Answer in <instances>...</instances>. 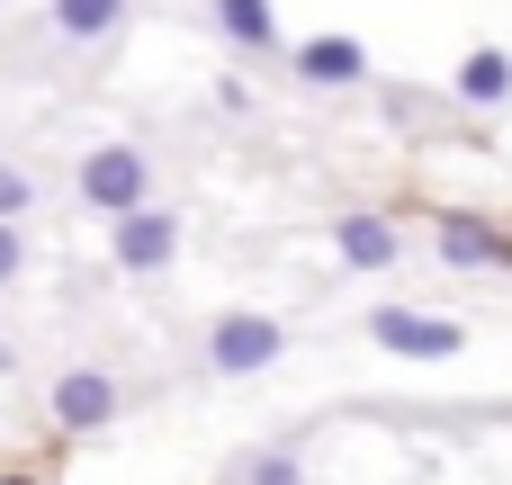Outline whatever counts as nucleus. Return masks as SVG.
Instances as JSON below:
<instances>
[{"label": "nucleus", "mask_w": 512, "mask_h": 485, "mask_svg": "<svg viewBox=\"0 0 512 485\" xmlns=\"http://www.w3.org/2000/svg\"><path fill=\"white\" fill-rule=\"evenodd\" d=\"M0 485H36V477H0Z\"/></svg>", "instance_id": "dca6fc26"}, {"label": "nucleus", "mask_w": 512, "mask_h": 485, "mask_svg": "<svg viewBox=\"0 0 512 485\" xmlns=\"http://www.w3.org/2000/svg\"><path fill=\"white\" fill-rule=\"evenodd\" d=\"M216 18H225V36H234V45H279L270 0H216Z\"/></svg>", "instance_id": "9b49d317"}, {"label": "nucleus", "mask_w": 512, "mask_h": 485, "mask_svg": "<svg viewBox=\"0 0 512 485\" xmlns=\"http://www.w3.org/2000/svg\"><path fill=\"white\" fill-rule=\"evenodd\" d=\"M243 485H297V459H288V450H261V459L243 468Z\"/></svg>", "instance_id": "f8f14e48"}, {"label": "nucleus", "mask_w": 512, "mask_h": 485, "mask_svg": "<svg viewBox=\"0 0 512 485\" xmlns=\"http://www.w3.org/2000/svg\"><path fill=\"white\" fill-rule=\"evenodd\" d=\"M459 99H468V108H495V99H512V54L477 45V54L459 63Z\"/></svg>", "instance_id": "1a4fd4ad"}, {"label": "nucleus", "mask_w": 512, "mask_h": 485, "mask_svg": "<svg viewBox=\"0 0 512 485\" xmlns=\"http://www.w3.org/2000/svg\"><path fill=\"white\" fill-rule=\"evenodd\" d=\"M171 252H180V216H171V207H135V216L117 225V270H126V279L171 270Z\"/></svg>", "instance_id": "20e7f679"}, {"label": "nucleus", "mask_w": 512, "mask_h": 485, "mask_svg": "<svg viewBox=\"0 0 512 485\" xmlns=\"http://www.w3.org/2000/svg\"><path fill=\"white\" fill-rule=\"evenodd\" d=\"M18 270H27V243H18V225H0V288H18Z\"/></svg>", "instance_id": "4468645a"}, {"label": "nucleus", "mask_w": 512, "mask_h": 485, "mask_svg": "<svg viewBox=\"0 0 512 485\" xmlns=\"http://www.w3.org/2000/svg\"><path fill=\"white\" fill-rule=\"evenodd\" d=\"M369 342L396 351V360H450L459 351V324L450 315H414V306H378L369 315Z\"/></svg>", "instance_id": "7ed1b4c3"}, {"label": "nucleus", "mask_w": 512, "mask_h": 485, "mask_svg": "<svg viewBox=\"0 0 512 485\" xmlns=\"http://www.w3.org/2000/svg\"><path fill=\"white\" fill-rule=\"evenodd\" d=\"M144 189H153V171H144L135 144H99V153H81V207H99L108 225H126V216L144 207Z\"/></svg>", "instance_id": "f257e3e1"}, {"label": "nucleus", "mask_w": 512, "mask_h": 485, "mask_svg": "<svg viewBox=\"0 0 512 485\" xmlns=\"http://www.w3.org/2000/svg\"><path fill=\"white\" fill-rule=\"evenodd\" d=\"M441 261H459V270H495L512 261V243L495 225H477V216H441Z\"/></svg>", "instance_id": "6e6552de"}, {"label": "nucleus", "mask_w": 512, "mask_h": 485, "mask_svg": "<svg viewBox=\"0 0 512 485\" xmlns=\"http://www.w3.org/2000/svg\"><path fill=\"white\" fill-rule=\"evenodd\" d=\"M36 189H27V171L18 162H0V225H18V207H27Z\"/></svg>", "instance_id": "ddd939ff"}, {"label": "nucleus", "mask_w": 512, "mask_h": 485, "mask_svg": "<svg viewBox=\"0 0 512 485\" xmlns=\"http://www.w3.org/2000/svg\"><path fill=\"white\" fill-rule=\"evenodd\" d=\"M288 351V333L270 324V315H216L207 324V369H225V378H252V369H270Z\"/></svg>", "instance_id": "f03ea898"}, {"label": "nucleus", "mask_w": 512, "mask_h": 485, "mask_svg": "<svg viewBox=\"0 0 512 485\" xmlns=\"http://www.w3.org/2000/svg\"><path fill=\"white\" fill-rule=\"evenodd\" d=\"M54 423H63V432L117 423V378H108V369H63V378H54Z\"/></svg>", "instance_id": "39448f33"}, {"label": "nucleus", "mask_w": 512, "mask_h": 485, "mask_svg": "<svg viewBox=\"0 0 512 485\" xmlns=\"http://www.w3.org/2000/svg\"><path fill=\"white\" fill-rule=\"evenodd\" d=\"M333 243H342V261H360V270H387V261H396V225H387L378 207H351V216L333 225Z\"/></svg>", "instance_id": "0eeeda50"}, {"label": "nucleus", "mask_w": 512, "mask_h": 485, "mask_svg": "<svg viewBox=\"0 0 512 485\" xmlns=\"http://www.w3.org/2000/svg\"><path fill=\"white\" fill-rule=\"evenodd\" d=\"M117 18H126V0H54V36H72V45L117 36Z\"/></svg>", "instance_id": "9d476101"}, {"label": "nucleus", "mask_w": 512, "mask_h": 485, "mask_svg": "<svg viewBox=\"0 0 512 485\" xmlns=\"http://www.w3.org/2000/svg\"><path fill=\"white\" fill-rule=\"evenodd\" d=\"M297 81H315V90L369 81V45H360V36H306V45H297Z\"/></svg>", "instance_id": "423d86ee"}, {"label": "nucleus", "mask_w": 512, "mask_h": 485, "mask_svg": "<svg viewBox=\"0 0 512 485\" xmlns=\"http://www.w3.org/2000/svg\"><path fill=\"white\" fill-rule=\"evenodd\" d=\"M9 369H18V351H9V342H0V378H9Z\"/></svg>", "instance_id": "2eb2a0df"}]
</instances>
